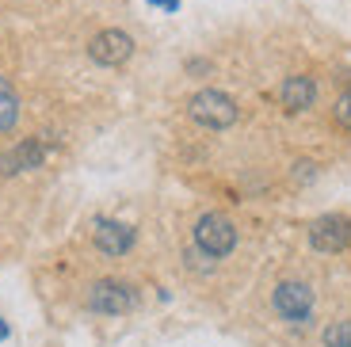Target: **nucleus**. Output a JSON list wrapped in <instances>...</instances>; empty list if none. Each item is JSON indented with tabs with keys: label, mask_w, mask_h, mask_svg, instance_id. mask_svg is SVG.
<instances>
[{
	"label": "nucleus",
	"mask_w": 351,
	"mask_h": 347,
	"mask_svg": "<svg viewBox=\"0 0 351 347\" xmlns=\"http://www.w3.org/2000/svg\"><path fill=\"white\" fill-rule=\"evenodd\" d=\"M279 99L287 111H306V107H313V99H317L313 77H287L279 88Z\"/></svg>",
	"instance_id": "nucleus-8"
},
{
	"label": "nucleus",
	"mask_w": 351,
	"mask_h": 347,
	"mask_svg": "<svg viewBox=\"0 0 351 347\" xmlns=\"http://www.w3.org/2000/svg\"><path fill=\"white\" fill-rule=\"evenodd\" d=\"M43 156H46V149L38 145V141H23V145H16L12 153L0 156V172L12 176V172H23V168H38Z\"/></svg>",
	"instance_id": "nucleus-9"
},
{
	"label": "nucleus",
	"mask_w": 351,
	"mask_h": 347,
	"mask_svg": "<svg viewBox=\"0 0 351 347\" xmlns=\"http://www.w3.org/2000/svg\"><path fill=\"white\" fill-rule=\"evenodd\" d=\"M275 313L290 324H306L309 313H313V290L306 283H279L275 287Z\"/></svg>",
	"instance_id": "nucleus-4"
},
{
	"label": "nucleus",
	"mask_w": 351,
	"mask_h": 347,
	"mask_svg": "<svg viewBox=\"0 0 351 347\" xmlns=\"http://www.w3.org/2000/svg\"><path fill=\"white\" fill-rule=\"evenodd\" d=\"M195 244H199V252H206L210 260H221V256H229L233 244H237V229H233V222H229L226 214H202L199 222H195Z\"/></svg>",
	"instance_id": "nucleus-2"
},
{
	"label": "nucleus",
	"mask_w": 351,
	"mask_h": 347,
	"mask_svg": "<svg viewBox=\"0 0 351 347\" xmlns=\"http://www.w3.org/2000/svg\"><path fill=\"white\" fill-rule=\"evenodd\" d=\"M16 122H19V99H16L8 80L0 77V134H8Z\"/></svg>",
	"instance_id": "nucleus-10"
},
{
	"label": "nucleus",
	"mask_w": 351,
	"mask_h": 347,
	"mask_svg": "<svg viewBox=\"0 0 351 347\" xmlns=\"http://www.w3.org/2000/svg\"><path fill=\"white\" fill-rule=\"evenodd\" d=\"M336 122H340L343 130H351V88L336 99Z\"/></svg>",
	"instance_id": "nucleus-12"
},
{
	"label": "nucleus",
	"mask_w": 351,
	"mask_h": 347,
	"mask_svg": "<svg viewBox=\"0 0 351 347\" xmlns=\"http://www.w3.org/2000/svg\"><path fill=\"white\" fill-rule=\"evenodd\" d=\"M153 4H165V8H176V0H153Z\"/></svg>",
	"instance_id": "nucleus-13"
},
{
	"label": "nucleus",
	"mask_w": 351,
	"mask_h": 347,
	"mask_svg": "<svg viewBox=\"0 0 351 347\" xmlns=\"http://www.w3.org/2000/svg\"><path fill=\"white\" fill-rule=\"evenodd\" d=\"M92 241L107 256H123V252L134 248V229L123 226V222H111V217H96L92 222Z\"/></svg>",
	"instance_id": "nucleus-7"
},
{
	"label": "nucleus",
	"mask_w": 351,
	"mask_h": 347,
	"mask_svg": "<svg viewBox=\"0 0 351 347\" xmlns=\"http://www.w3.org/2000/svg\"><path fill=\"white\" fill-rule=\"evenodd\" d=\"M325 347H351V321H332L325 328Z\"/></svg>",
	"instance_id": "nucleus-11"
},
{
	"label": "nucleus",
	"mask_w": 351,
	"mask_h": 347,
	"mask_svg": "<svg viewBox=\"0 0 351 347\" xmlns=\"http://www.w3.org/2000/svg\"><path fill=\"white\" fill-rule=\"evenodd\" d=\"M88 53H92V61L96 65H123V61H130V53H134V38L126 35V31H99L92 43H88Z\"/></svg>",
	"instance_id": "nucleus-5"
},
{
	"label": "nucleus",
	"mask_w": 351,
	"mask_h": 347,
	"mask_svg": "<svg viewBox=\"0 0 351 347\" xmlns=\"http://www.w3.org/2000/svg\"><path fill=\"white\" fill-rule=\"evenodd\" d=\"M138 305V294L134 287L119 283V278H99L96 287L88 290V309L92 313H107V317H123Z\"/></svg>",
	"instance_id": "nucleus-3"
},
{
	"label": "nucleus",
	"mask_w": 351,
	"mask_h": 347,
	"mask_svg": "<svg viewBox=\"0 0 351 347\" xmlns=\"http://www.w3.org/2000/svg\"><path fill=\"white\" fill-rule=\"evenodd\" d=\"M348 241H351V222L340 214L317 217L313 226H309V244L317 252H340V248H348Z\"/></svg>",
	"instance_id": "nucleus-6"
},
{
	"label": "nucleus",
	"mask_w": 351,
	"mask_h": 347,
	"mask_svg": "<svg viewBox=\"0 0 351 347\" xmlns=\"http://www.w3.org/2000/svg\"><path fill=\"white\" fill-rule=\"evenodd\" d=\"M0 339H8V324L0 321Z\"/></svg>",
	"instance_id": "nucleus-14"
},
{
	"label": "nucleus",
	"mask_w": 351,
	"mask_h": 347,
	"mask_svg": "<svg viewBox=\"0 0 351 347\" xmlns=\"http://www.w3.org/2000/svg\"><path fill=\"white\" fill-rule=\"evenodd\" d=\"M187 115H191L199 126H206V130H226V126L237 122V104H233L226 92L206 88V92H195V96L187 99Z\"/></svg>",
	"instance_id": "nucleus-1"
}]
</instances>
